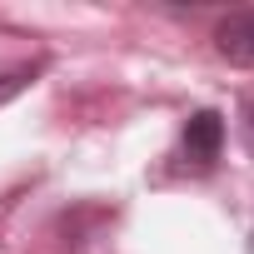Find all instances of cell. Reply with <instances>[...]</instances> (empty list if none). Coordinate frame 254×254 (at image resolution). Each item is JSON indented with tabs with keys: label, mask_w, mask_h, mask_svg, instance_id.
Instances as JSON below:
<instances>
[{
	"label": "cell",
	"mask_w": 254,
	"mask_h": 254,
	"mask_svg": "<svg viewBox=\"0 0 254 254\" xmlns=\"http://www.w3.org/2000/svg\"><path fill=\"white\" fill-rule=\"evenodd\" d=\"M219 150H224V120H219V110H194L185 120V135H180L185 165L190 170H214Z\"/></svg>",
	"instance_id": "1"
},
{
	"label": "cell",
	"mask_w": 254,
	"mask_h": 254,
	"mask_svg": "<svg viewBox=\"0 0 254 254\" xmlns=\"http://www.w3.org/2000/svg\"><path fill=\"white\" fill-rule=\"evenodd\" d=\"M214 50L229 65H254V10H234L214 25Z\"/></svg>",
	"instance_id": "2"
},
{
	"label": "cell",
	"mask_w": 254,
	"mask_h": 254,
	"mask_svg": "<svg viewBox=\"0 0 254 254\" xmlns=\"http://www.w3.org/2000/svg\"><path fill=\"white\" fill-rule=\"evenodd\" d=\"M45 60H25V65H10V70H0V105H10L15 95H25L35 80H40Z\"/></svg>",
	"instance_id": "3"
},
{
	"label": "cell",
	"mask_w": 254,
	"mask_h": 254,
	"mask_svg": "<svg viewBox=\"0 0 254 254\" xmlns=\"http://www.w3.org/2000/svg\"><path fill=\"white\" fill-rule=\"evenodd\" d=\"M244 135H249V150H254V100L244 105Z\"/></svg>",
	"instance_id": "4"
}]
</instances>
